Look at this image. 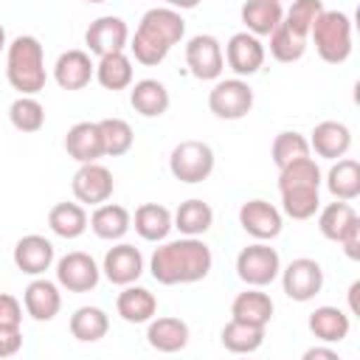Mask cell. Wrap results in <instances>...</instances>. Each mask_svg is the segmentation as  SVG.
<instances>
[{
    "mask_svg": "<svg viewBox=\"0 0 360 360\" xmlns=\"http://www.w3.org/2000/svg\"><path fill=\"white\" fill-rule=\"evenodd\" d=\"M304 360H340V354L329 346H312L304 352Z\"/></svg>",
    "mask_w": 360,
    "mask_h": 360,
    "instance_id": "cell-46",
    "label": "cell"
},
{
    "mask_svg": "<svg viewBox=\"0 0 360 360\" xmlns=\"http://www.w3.org/2000/svg\"><path fill=\"white\" fill-rule=\"evenodd\" d=\"M132 228L143 242H163L172 233V211L160 202H143L132 214Z\"/></svg>",
    "mask_w": 360,
    "mask_h": 360,
    "instance_id": "cell-27",
    "label": "cell"
},
{
    "mask_svg": "<svg viewBox=\"0 0 360 360\" xmlns=\"http://www.w3.org/2000/svg\"><path fill=\"white\" fill-rule=\"evenodd\" d=\"M278 276H281L284 295L290 301H298V304L312 301L323 290V267L315 259H309V256L292 259L287 267H281Z\"/></svg>",
    "mask_w": 360,
    "mask_h": 360,
    "instance_id": "cell-8",
    "label": "cell"
},
{
    "mask_svg": "<svg viewBox=\"0 0 360 360\" xmlns=\"http://www.w3.org/2000/svg\"><path fill=\"white\" fill-rule=\"evenodd\" d=\"M340 248H343V253L352 259V262H357L360 259V219L340 236V242H338Z\"/></svg>",
    "mask_w": 360,
    "mask_h": 360,
    "instance_id": "cell-45",
    "label": "cell"
},
{
    "mask_svg": "<svg viewBox=\"0 0 360 360\" xmlns=\"http://www.w3.org/2000/svg\"><path fill=\"white\" fill-rule=\"evenodd\" d=\"M357 292H360V281H352V287H349V312H352V315L360 312V307H357Z\"/></svg>",
    "mask_w": 360,
    "mask_h": 360,
    "instance_id": "cell-47",
    "label": "cell"
},
{
    "mask_svg": "<svg viewBox=\"0 0 360 360\" xmlns=\"http://www.w3.org/2000/svg\"><path fill=\"white\" fill-rule=\"evenodd\" d=\"M132 228V214L118 202H101L90 214V231L104 242H121Z\"/></svg>",
    "mask_w": 360,
    "mask_h": 360,
    "instance_id": "cell-24",
    "label": "cell"
},
{
    "mask_svg": "<svg viewBox=\"0 0 360 360\" xmlns=\"http://www.w3.org/2000/svg\"><path fill=\"white\" fill-rule=\"evenodd\" d=\"M65 152L76 163H93L104 158V143H101V129L98 121H79L68 129L65 135Z\"/></svg>",
    "mask_w": 360,
    "mask_h": 360,
    "instance_id": "cell-21",
    "label": "cell"
},
{
    "mask_svg": "<svg viewBox=\"0 0 360 360\" xmlns=\"http://www.w3.org/2000/svg\"><path fill=\"white\" fill-rule=\"evenodd\" d=\"M304 53H307V37H298L284 22H278L270 34V56L276 62L290 65V62H298Z\"/></svg>",
    "mask_w": 360,
    "mask_h": 360,
    "instance_id": "cell-39",
    "label": "cell"
},
{
    "mask_svg": "<svg viewBox=\"0 0 360 360\" xmlns=\"http://www.w3.org/2000/svg\"><path fill=\"white\" fill-rule=\"evenodd\" d=\"M323 183L335 200H346V202L357 200L360 197V163L354 158H346V155L338 158L332 163V169L326 172Z\"/></svg>",
    "mask_w": 360,
    "mask_h": 360,
    "instance_id": "cell-29",
    "label": "cell"
},
{
    "mask_svg": "<svg viewBox=\"0 0 360 360\" xmlns=\"http://www.w3.org/2000/svg\"><path fill=\"white\" fill-rule=\"evenodd\" d=\"M323 8H326L323 0H292V6L284 11L281 22H284L292 34L309 39V28H312V22L321 17Z\"/></svg>",
    "mask_w": 360,
    "mask_h": 360,
    "instance_id": "cell-42",
    "label": "cell"
},
{
    "mask_svg": "<svg viewBox=\"0 0 360 360\" xmlns=\"http://www.w3.org/2000/svg\"><path fill=\"white\" fill-rule=\"evenodd\" d=\"M309 37L315 51L329 65H343L352 56V17L338 8H323L321 17L312 22Z\"/></svg>",
    "mask_w": 360,
    "mask_h": 360,
    "instance_id": "cell-4",
    "label": "cell"
},
{
    "mask_svg": "<svg viewBox=\"0 0 360 360\" xmlns=\"http://www.w3.org/2000/svg\"><path fill=\"white\" fill-rule=\"evenodd\" d=\"M115 312L127 323H146L158 312V298L152 290H146L141 284H127L115 298Z\"/></svg>",
    "mask_w": 360,
    "mask_h": 360,
    "instance_id": "cell-23",
    "label": "cell"
},
{
    "mask_svg": "<svg viewBox=\"0 0 360 360\" xmlns=\"http://www.w3.org/2000/svg\"><path fill=\"white\" fill-rule=\"evenodd\" d=\"M186 68L200 82H217L225 70V53L214 34H194L186 42Z\"/></svg>",
    "mask_w": 360,
    "mask_h": 360,
    "instance_id": "cell-9",
    "label": "cell"
},
{
    "mask_svg": "<svg viewBox=\"0 0 360 360\" xmlns=\"http://www.w3.org/2000/svg\"><path fill=\"white\" fill-rule=\"evenodd\" d=\"M6 45H8V39H6V28L0 22V51H6Z\"/></svg>",
    "mask_w": 360,
    "mask_h": 360,
    "instance_id": "cell-49",
    "label": "cell"
},
{
    "mask_svg": "<svg viewBox=\"0 0 360 360\" xmlns=\"http://www.w3.org/2000/svg\"><path fill=\"white\" fill-rule=\"evenodd\" d=\"M172 225L183 233V236H202L211 225H214V208L205 200H183L174 211H172Z\"/></svg>",
    "mask_w": 360,
    "mask_h": 360,
    "instance_id": "cell-30",
    "label": "cell"
},
{
    "mask_svg": "<svg viewBox=\"0 0 360 360\" xmlns=\"http://www.w3.org/2000/svg\"><path fill=\"white\" fill-rule=\"evenodd\" d=\"M101 129V143H104V155L110 158H121L132 149L135 143V132L124 118H101L98 121Z\"/></svg>",
    "mask_w": 360,
    "mask_h": 360,
    "instance_id": "cell-38",
    "label": "cell"
},
{
    "mask_svg": "<svg viewBox=\"0 0 360 360\" xmlns=\"http://www.w3.org/2000/svg\"><path fill=\"white\" fill-rule=\"evenodd\" d=\"M281 273V256L267 242H253L236 253V276L248 287H267Z\"/></svg>",
    "mask_w": 360,
    "mask_h": 360,
    "instance_id": "cell-6",
    "label": "cell"
},
{
    "mask_svg": "<svg viewBox=\"0 0 360 360\" xmlns=\"http://www.w3.org/2000/svg\"><path fill=\"white\" fill-rule=\"evenodd\" d=\"M264 329H267V326H256V323H245V321L231 318V321L222 326L219 340H222V346H225L228 352H233V354H250V352H256V349L264 343Z\"/></svg>",
    "mask_w": 360,
    "mask_h": 360,
    "instance_id": "cell-34",
    "label": "cell"
},
{
    "mask_svg": "<svg viewBox=\"0 0 360 360\" xmlns=\"http://www.w3.org/2000/svg\"><path fill=\"white\" fill-rule=\"evenodd\" d=\"M6 79L20 96H37L45 90V48L37 37L20 34L6 45Z\"/></svg>",
    "mask_w": 360,
    "mask_h": 360,
    "instance_id": "cell-3",
    "label": "cell"
},
{
    "mask_svg": "<svg viewBox=\"0 0 360 360\" xmlns=\"http://www.w3.org/2000/svg\"><path fill=\"white\" fill-rule=\"evenodd\" d=\"M101 267L84 250H70L56 259V284L68 292H90L98 287Z\"/></svg>",
    "mask_w": 360,
    "mask_h": 360,
    "instance_id": "cell-10",
    "label": "cell"
},
{
    "mask_svg": "<svg viewBox=\"0 0 360 360\" xmlns=\"http://www.w3.org/2000/svg\"><path fill=\"white\" fill-rule=\"evenodd\" d=\"M93 76H96V62L82 48H70L59 53L53 62V79L62 90H84Z\"/></svg>",
    "mask_w": 360,
    "mask_h": 360,
    "instance_id": "cell-18",
    "label": "cell"
},
{
    "mask_svg": "<svg viewBox=\"0 0 360 360\" xmlns=\"http://www.w3.org/2000/svg\"><path fill=\"white\" fill-rule=\"evenodd\" d=\"M84 3H107V0H84Z\"/></svg>",
    "mask_w": 360,
    "mask_h": 360,
    "instance_id": "cell-50",
    "label": "cell"
},
{
    "mask_svg": "<svg viewBox=\"0 0 360 360\" xmlns=\"http://www.w3.org/2000/svg\"><path fill=\"white\" fill-rule=\"evenodd\" d=\"M239 17H242L245 31L262 39V37H270L273 28L281 22L284 6L278 0H245L239 8Z\"/></svg>",
    "mask_w": 360,
    "mask_h": 360,
    "instance_id": "cell-26",
    "label": "cell"
},
{
    "mask_svg": "<svg viewBox=\"0 0 360 360\" xmlns=\"http://www.w3.org/2000/svg\"><path fill=\"white\" fill-rule=\"evenodd\" d=\"M278 3H284V0H278Z\"/></svg>",
    "mask_w": 360,
    "mask_h": 360,
    "instance_id": "cell-51",
    "label": "cell"
},
{
    "mask_svg": "<svg viewBox=\"0 0 360 360\" xmlns=\"http://www.w3.org/2000/svg\"><path fill=\"white\" fill-rule=\"evenodd\" d=\"M183 37H186V20L180 17V11L169 8V6H155V8L143 11L127 48L138 65L155 68L169 56V51Z\"/></svg>",
    "mask_w": 360,
    "mask_h": 360,
    "instance_id": "cell-2",
    "label": "cell"
},
{
    "mask_svg": "<svg viewBox=\"0 0 360 360\" xmlns=\"http://www.w3.org/2000/svg\"><path fill=\"white\" fill-rule=\"evenodd\" d=\"M188 338H191L188 323L174 315H160V318L146 321V343L155 352H163V354L183 352L188 346Z\"/></svg>",
    "mask_w": 360,
    "mask_h": 360,
    "instance_id": "cell-19",
    "label": "cell"
},
{
    "mask_svg": "<svg viewBox=\"0 0 360 360\" xmlns=\"http://www.w3.org/2000/svg\"><path fill=\"white\" fill-rule=\"evenodd\" d=\"M70 335L79 340V343H96L101 340L107 332H110V315L101 309V307H79L73 315H70Z\"/></svg>",
    "mask_w": 360,
    "mask_h": 360,
    "instance_id": "cell-33",
    "label": "cell"
},
{
    "mask_svg": "<svg viewBox=\"0 0 360 360\" xmlns=\"http://www.w3.org/2000/svg\"><path fill=\"white\" fill-rule=\"evenodd\" d=\"M0 326H22V304L11 292H0Z\"/></svg>",
    "mask_w": 360,
    "mask_h": 360,
    "instance_id": "cell-43",
    "label": "cell"
},
{
    "mask_svg": "<svg viewBox=\"0 0 360 360\" xmlns=\"http://www.w3.org/2000/svg\"><path fill=\"white\" fill-rule=\"evenodd\" d=\"M214 163H217L214 149L205 141H194V138L180 141L172 149V155H169V172H172V177L180 180V183H188V186L208 180L211 172H214Z\"/></svg>",
    "mask_w": 360,
    "mask_h": 360,
    "instance_id": "cell-5",
    "label": "cell"
},
{
    "mask_svg": "<svg viewBox=\"0 0 360 360\" xmlns=\"http://www.w3.org/2000/svg\"><path fill=\"white\" fill-rule=\"evenodd\" d=\"M8 121L20 132H39L45 127V107L37 96H17L8 104Z\"/></svg>",
    "mask_w": 360,
    "mask_h": 360,
    "instance_id": "cell-37",
    "label": "cell"
},
{
    "mask_svg": "<svg viewBox=\"0 0 360 360\" xmlns=\"http://www.w3.org/2000/svg\"><path fill=\"white\" fill-rule=\"evenodd\" d=\"M309 332L321 340V343H340L349 338V329H352V321L349 315L340 309V307H315L309 312V321H307Z\"/></svg>",
    "mask_w": 360,
    "mask_h": 360,
    "instance_id": "cell-25",
    "label": "cell"
},
{
    "mask_svg": "<svg viewBox=\"0 0 360 360\" xmlns=\"http://www.w3.org/2000/svg\"><path fill=\"white\" fill-rule=\"evenodd\" d=\"M127 42H129V25L112 14L96 17L84 31V45H87V53H93V56L124 51Z\"/></svg>",
    "mask_w": 360,
    "mask_h": 360,
    "instance_id": "cell-13",
    "label": "cell"
},
{
    "mask_svg": "<svg viewBox=\"0 0 360 360\" xmlns=\"http://www.w3.org/2000/svg\"><path fill=\"white\" fill-rule=\"evenodd\" d=\"M270 158H273V163H276L278 169L287 166V163H292V160L309 158V141H307L301 132H295V129H284V132H278V135L273 138Z\"/></svg>",
    "mask_w": 360,
    "mask_h": 360,
    "instance_id": "cell-40",
    "label": "cell"
},
{
    "mask_svg": "<svg viewBox=\"0 0 360 360\" xmlns=\"http://www.w3.org/2000/svg\"><path fill=\"white\" fill-rule=\"evenodd\" d=\"M309 152L326 160H338L352 149V129L343 121H321L309 132Z\"/></svg>",
    "mask_w": 360,
    "mask_h": 360,
    "instance_id": "cell-20",
    "label": "cell"
},
{
    "mask_svg": "<svg viewBox=\"0 0 360 360\" xmlns=\"http://www.w3.org/2000/svg\"><path fill=\"white\" fill-rule=\"evenodd\" d=\"M321 183H323V174H321V166L312 158H301V160H292V163L278 169V191L321 188Z\"/></svg>",
    "mask_w": 360,
    "mask_h": 360,
    "instance_id": "cell-36",
    "label": "cell"
},
{
    "mask_svg": "<svg viewBox=\"0 0 360 360\" xmlns=\"http://www.w3.org/2000/svg\"><path fill=\"white\" fill-rule=\"evenodd\" d=\"M281 194V211L290 219H309L321 208V188H290Z\"/></svg>",
    "mask_w": 360,
    "mask_h": 360,
    "instance_id": "cell-41",
    "label": "cell"
},
{
    "mask_svg": "<svg viewBox=\"0 0 360 360\" xmlns=\"http://www.w3.org/2000/svg\"><path fill=\"white\" fill-rule=\"evenodd\" d=\"M70 188H73L76 202L96 208V205H101V202H107L112 197L115 180H112V172L107 166H101L98 160H93V163H79Z\"/></svg>",
    "mask_w": 360,
    "mask_h": 360,
    "instance_id": "cell-11",
    "label": "cell"
},
{
    "mask_svg": "<svg viewBox=\"0 0 360 360\" xmlns=\"http://www.w3.org/2000/svg\"><path fill=\"white\" fill-rule=\"evenodd\" d=\"M239 225L256 242H270V239H276L281 233L284 217L267 200H248V202L239 205Z\"/></svg>",
    "mask_w": 360,
    "mask_h": 360,
    "instance_id": "cell-12",
    "label": "cell"
},
{
    "mask_svg": "<svg viewBox=\"0 0 360 360\" xmlns=\"http://www.w3.org/2000/svg\"><path fill=\"white\" fill-rule=\"evenodd\" d=\"M273 309H276V304L262 287H248L245 292H239L231 301V318L256 323V326H267L273 318Z\"/></svg>",
    "mask_w": 360,
    "mask_h": 360,
    "instance_id": "cell-28",
    "label": "cell"
},
{
    "mask_svg": "<svg viewBox=\"0 0 360 360\" xmlns=\"http://www.w3.org/2000/svg\"><path fill=\"white\" fill-rule=\"evenodd\" d=\"M20 349H22V329L0 326V357H14Z\"/></svg>",
    "mask_w": 360,
    "mask_h": 360,
    "instance_id": "cell-44",
    "label": "cell"
},
{
    "mask_svg": "<svg viewBox=\"0 0 360 360\" xmlns=\"http://www.w3.org/2000/svg\"><path fill=\"white\" fill-rule=\"evenodd\" d=\"M357 219H360V217H357V211L352 208V202L335 200V202H329V205L321 208V214H318V231H321L329 242H340V236H343Z\"/></svg>",
    "mask_w": 360,
    "mask_h": 360,
    "instance_id": "cell-35",
    "label": "cell"
},
{
    "mask_svg": "<svg viewBox=\"0 0 360 360\" xmlns=\"http://www.w3.org/2000/svg\"><path fill=\"white\" fill-rule=\"evenodd\" d=\"M214 267V253L200 236L163 239L149 256V273L158 284H194L202 281Z\"/></svg>",
    "mask_w": 360,
    "mask_h": 360,
    "instance_id": "cell-1",
    "label": "cell"
},
{
    "mask_svg": "<svg viewBox=\"0 0 360 360\" xmlns=\"http://www.w3.org/2000/svg\"><path fill=\"white\" fill-rule=\"evenodd\" d=\"M169 8H177V11H186V8H197L202 0H163Z\"/></svg>",
    "mask_w": 360,
    "mask_h": 360,
    "instance_id": "cell-48",
    "label": "cell"
},
{
    "mask_svg": "<svg viewBox=\"0 0 360 360\" xmlns=\"http://www.w3.org/2000/svg\"><path fill=\"white\" fill-rule=\"evenodd\" d=\"M56 262V250L53 242L42 233H25L17 239L14 245V264L20 273L25 276H45V270H51Z\"/></svg>",
    "mask_w": 360,
    "mask_h": 360,
    "instance_id": "cell-14",
    "label": "cell"
},
{
    "mask_svg": "<svg viewBox=\"0 0 360 360\" xmlns=\"http://www.w3.org/2000/svg\"><path fill=\"white\" fill-rule=\"evenodd\" d=\"M22 307H25V315H31L39 323L53 321L59 315V309H62L59 284L56 281H48L45 276H34L28 281V287L22 290Z\"/></svg>",
    "mask_w": 360,
    "mask_h": 360,
    "instance_id": "cell-17",
    "label": "cell"
},
{
    "mask_svg": "<svg viewBox=\"0 0 360 360\" xmlns=\"http://www.w3.org/2000/svg\"><path fill=\"white\" fill-rule=\"evenodd\" d=\"M225 62H228V68L236 73V76H253V73H259L262 70V65H264V45H262V39L259 37H253L250 31H236L231 39H228V45H225Z\"/></svg>",
    "mask_w": 360,
    "mask_h": 360,
    "instance_id": "cell-16",
    "label": "cell"
},
{
    "mask_svg": "<svg viewBox=\"0 0 360 360\" xmlns=\"http://www.w3.org/2000/svg\"><path fill=\"white\" fill-rule=\"evenodd\" d=\"M101 273L110 284H118V287H127V284H135L141 276H143V256L135 245L129 242H118L112 245L107 253H104V262H101Z\"/></svg>",
    "mask_w": 360,
    "mask_h": 360,
    "instance_id": "cell-15",
    "label": "cell"
},
{
    "mask_svg": "<svg viewBox=\"0 0 360 360\" xmlns=\"http://www.w3.org/2000/svg\"><path fill=\"white\" fill-rule=\"evenodd\" d=\"M208 110L222 121H239L253 110V87L242 79H217L208 93Z\"/></svg>",
    "mask_w": 360,
    "mask_h": 360,
    "instance_id": "cell-7",
    "label": "cell"
},
{
    "mask_svg": "<svg viewBox=\"0 0 360 360\" xmlns=\"http://www.w3.org/2000/svg\"><path fill=\"white\" fill-rule=\"evenodd\" d=\"M135 79V70H132V59L124 53V51H115V53H104L98 56L96 62V82L104 87V90H127Z\"/></svg>",
    "mask_w": 360,
    "mask_h": 360,
    "instance_id": "cell-32",
    "label": "cell"
},
{
    "mask_svg": "<svg viewBox=\"0 0 360 360\" xmlns=\"http://www.w3.org/2000/svg\"><path fill=\"white\" fill-rule=\"evenodd\" d=\"M48 228L59 236V239H79L87 228H90V217L84 211L82 202H56L48 211Z\"/></svg>",
    "mask_w": 360,
    "mask_h": 360,
    "instance_id": "cell-31",
    "label": "cell"
},
{
    "mask_svg": "<svg viewBox=\"0 0 360 360\" xmlns=\"http://www.w3.org/2000/svg\"><path fill=\"white\" fill-rule=\"evenodd\" d=\"M129 104L143 118H160L169 110L172 96H169L163 82H158V79H138V82L129 84Z\"/></svg>",
    "mask_w": 360,
    "mask_h": 360,
    "instance_id": "cell-22",
    "label": "cell"
}]
</instances>
